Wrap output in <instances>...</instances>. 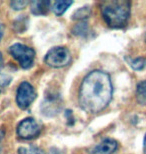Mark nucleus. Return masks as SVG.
Returning a JSON list of instances; mask_svg holds the SVG:
<instances>
[{"instance_id":"obj_11","label":"nucleus","mask_w":146,"mask_h":154,"mask_svg":"<svg viewBox=\"0 0 146 154\" xmlns=\"http://www.w3.org/2000/svg\"><path fill=\"white\" fill-rule=\"evenodd\" d=\"M89 16H90V7H88V6H84V7L79 8L78 10H76L74 12L72 19L82 21L84 19H87Z\"/></svg>"},{"instance_id":"obj_7","label":"nucleus","mask_w":146,"mask_h":154,"mask_svg":"<svg viewBox=\"0 0 146 154\" xmlns=\"http://www.w3.org/2000/svg\"><path fill=\"white\" fill-rule=\"evenodd\" d=\"M118 144L113 139H105L97 144L91 150V154H113L116 151Z\"/></svg>"},{"instance_id":"obj_1","label":"nucleus","mask_w":146,"mask_h":154,"mask_svg":"<svg viewBox=\"0 0 146 154\" xmlns=\"http://www.w3.org/2000/svg\"><path fill=\"white\" fill-rule=\"evenodd\" d=\"M113 86L108 73L101 70L90 72L79 89V105L89 113L102 111L111 101Z\"/></svg>"},{"instance_id":"obj_17","label":"nucleus","mask_w":146,"mask_h":154,"mask_svg":"<svg viewBox=\"0 0 146 154\" xmlns=\"http://www.w3.org/2000/svg\"><path fill=\"white\" fill-rule=\"evenodd\" d=\"M49 154H63V153H62V151H60V150L57 149V148H51Z\"/></svg>"},{"instance_id":"obj_14","label":"nucleus","mask_w":146,"mask_h":154,"mask_svg":"<svg viewBox=\"0 0 146 154\" xmlns=\"http://www.w3.org/2000/svg\"><path fill=\"white\" fill-rule=\"evenodd\" d=\"M73 33L76 35H84L87 33V25L85 22L79 23L78 25L75 26V28L73 30Z\"/></svg>"},{"instance_id":"obj_18","label":"nucleus","mask_w":146,"mask_h":154,"mask_svg":"<svg viewBox=\"0 0 146 154\" xmlns=\"http://www.w3.org/2000/svg\"><path fill=\"white\" fill-rule=\"evenodd\" d=\"M3 34H4V25L0 24V40L3 37Z\"/></svg>"},{"instance_id":"obj_16","label":"nucleus","mask_w":146,"mask_h":154,"mask_svg":"<svg viewBox=\"0 0 146 154\" xmlns=\"http://www.w3.org/2000/svg\"><path fill=\"white\" fill-rule=\"evenodd\" d=\"M10 82H11L10 76L7 74H4V73H0V86H1V87L7 86Z\"/></svg>"},{"instance_id":"obj_9","label":"nucleus","mask_w":146,"mask_h":154,"mask_svg":"<svg viewBox=\"0 0 146 154\" xmlns=\"http://www.w3.org/2000/svg\"><path fill=\"white\" fill-rule=\"evenodd\" d=\"M136 99L140 104H146V80L140 82L136 87Z\"/></svg>"},{"instance_id":"obj_19","label":"nucleus","mask_w":146,"mask_h":154,"mask_svg":"<svg viewBox=\"0 0 146 154\" xmlns=\"http://www.w3.org/2000/svg\"><path fill=\"white\" fill-rule=\"evenodd\" d=\"M3 137H4V131L2 129H0V148H1V142L3 140Z\"/></svg>"},{"instance_id":"obj_2","label":"nucleus","mask_w":146,"mask_h":154,"mask_svg":"<svg viewBox=\"0 0 146 154\" xmlns=\"http://www.w3.org/2000/svg\"><path fill=\"white\" fill-rule=\"evenodd\" d=\"M130 2L125 0L102 2L101 13L107 25L111 28L125 26L130 16Z\"/></svg>"},{"instance_id":"obj_20","label":"nucleus","mask_w":146,"mask_h":154,"mask_svg":"<svg viewBox=\"0 0 146 154\" xmlns=\"http://www.w3.org/2000/svg\"><path fill=\"white\" fill-rule=\"evenodd\" d=\"M2 66H3V57H2L1 52H0V69L2 68Z\"/></svg>"},{"instance_id":"obj_15","label":"nucleus","mask_w":146,"mask_h":154,"mask_svg":"<svg viewBox=\"0 0 146 154\" xmlns=\"http://www.w3.org/2000/svg\"><path fill=\"white\" fill-rule=\"evenodd\" d=\"M28 4H29L28 1H19V0L10 2V6L14 10H21V9L25 8Z\"/></svg>"},{"instance_id":"obj_13","label":"nucleus","mask_w":146,"mask_h":154,"mask_svg":"<svg viewBox=\"0 0 146 154\" xmlns=\"http://www.w3.org/2000/svg\"><path fill=\"white\" fill-rule=\"evenodd\" d=\"M18 154H45L42 149L38 148L36 146H29V147H20L18 149Z\"/></svg>"},{"instance_id":"obj_21","label":"nucleus","mask_w":146,"mask_h":154,"mask_svg":"<svg viewBox=\"0 0 146 154\" xmlns=\"http://www.w3.org/2000/svg\"><path fill=\"white\" fill-rule=\"evenodd\" d=\"M143 152L146 154V134L144 137V142H143Z\"/></svg>"},{"instance_id":"obj_4","label":"nucleus","mask_w":146,"mask_h":154,"mask_svg":"<svg viewBox=\"0 0 146 154\" xmlns=\"http://www.w3.org/2000/svg\"><path fill=\"white\" fill-rule=\"evenodd\" d=\"M45 63L53 68H61L68 65L71 61V54L66 47H53L47 52L45 56Z\"/></svg>"},{"instance_id":"obj_6","label":"nucleus","mask_w":146,"mask_h":154,"mask_svg":"<svg viewBox=\"0 0 146 154\" xmlns=\"http://www.w3.org/2000/svg\"><path fill=\"white\" fill-rule=\"evenodd\" d=\"M36 92L33 86L28 82H22L19 85L16 93V103L21 109H26L35 100Z\"/></svg>"},{"instance_id":"obj_5","label":"nucleus","mask_w":146,"mask_h":154,"mask_svg":"<svg viewBox=\"0 0 146 154\" xmlns=\"http://www.w3.org/2000/svg\"><path fill=\"white\" fill-rule=\"evenodd\" d=\"M41 128L38 125V123L35 121V119L33 118H25L22 121L19 122L16 132L18 137L21 139H33V138L37 137L40 134Z\"/></svg>"},{"instance_id":"obj_10","label":"nucleus","mask_w":146,"mask_h":154,"mask_svg":"<svg viewBox=\"0 0 146 154\" xmlns=\"http://www.w3.org/2000/svg\"><path fill=\"white\" fill-rule=\"evenodd\" d=\"M72 1H56L54 2L53 6H52V9H53L54 13L57 15V16H60L64 13L65 11L67 10L68 7L72 4Z\"/></svg>"},{"instance_id":"obj_8","label":"nucleus","mask_w":146,"mask_h":154,"mask_svg":"<svg viewBox=\"0 0 146 154\" xmlns=\"http://www.w3.org/2000/svg\"><path fill=\"white\" fill-rule=\"evenodd\" d=\"M50 8V1H33L31 2V12L35 15H45Z\"/></svg>"},{"instance_id":"obj_12","label":"nucleus","mask_w":146,"mask_h":154,"mask_svg":"<svg viewBox=\"0 0 146 154\" xmlns=\"http://www.w3.org/2000/svg\"><path fill=\"white\" fill-rule=\"evenodd\" d=\"M130 66L134 70H142L146 66V59L143 57H138L129 61Z\"/></svg>"},{"instance_id":"obj_3","label":"nucleus","mask_w":146,"mask_h":154,"mask_svg":"<svg viewBox=\"0 0 146 154\" xmlns=\"http://www.w3.org/2000/svg\"><path fill=\"white\" fill-rule=\"evenodd\" d=\"M9 52L12 55V57L19 62V65L23 69H29L33 66L35 52L32 48L21 44V43H16V44L10 46Z\"/></svg>"}]
</instances>
